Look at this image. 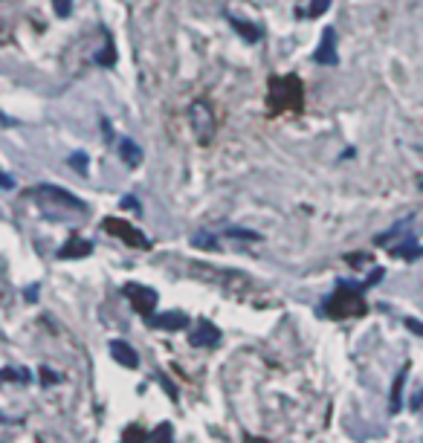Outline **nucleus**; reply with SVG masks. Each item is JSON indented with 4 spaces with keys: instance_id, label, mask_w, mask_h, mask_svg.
<instances>
[{
    "instance_id": "obj_1",
    "label": "nucleus",
    "mask_w": 423,
    "mask_h": 443,
    "mask_svg": "<svg viewBox=\"0 0 423 443\" xmlns=\"http://www.w3.org/2000/svg\"><path fill=\"white\" fill-rule=\"evenodd\" d=\"M363 290H365V284H343L339 281V287H336V293L331 295L328 302H325V313L328 316H360L363 310H365V304H363Z\"/></svg>"
},
{
    "instance_id": "obj_2",
    "label": "nucleus",
    "mask_w": 423,
    "mask_h": 443,
    "mask_svg": "<svg viewBox=\"0 0 423 443\" xmlns=\"http://www.w3.org/2000/svg\"><path fill=\"white\" fill-rule=\"evenodd\" d=\"M189 122H191V130H194V137H198V142H203V145L212 139V134H215V116H212L206 102H191Z\"/></svg>"
},
{
    "instance_id": "obj_3",
    "label": "nucleus",
    "mask_w": 423,
    "mask_h": 443,
    "mask_svg": "<svg viewBox=\"0 0 423 443\" xmlns=\"http://www.w3.org/2000/svg\"><path fill=\"white\" fill-rule=\"evenodd\" d=\"M125 295L131 299V304L139 310L142 316H151L157 307V293L145 284H125Z\"/></svg>"
},
{
    "instance_id": "obj_4",
    "label": "nucleus",
    "mask_w": 423,
    "mask_h": 443,
    "mask_svg": "<svg viewBox=\"0 0 423 443\" xmlns=\"http://www.w3.org/2000/svg\"><path fill=\"white\" fill-rule=\"evenodd\" d=\"M32 194H35L38 200H44V206H46V203H61V206H70V209H76V211H85V209H87L81 200H76L73 194H67V191L58 189V186H38V189H32Z\"/></svg>"
},
{
    "instance_id": "obj_5",
    "label": "nucleus",
    "mask_w": 423,
    "mask_h": 443,
    "mask_svg": "<svg viewBox=\"0 0 423 443\" xmlns=\"http://www.w3.org/2000/svg\"><path fill=\"white\" fill-rule=\"evenodd\" d=\"M189 342L194 348H215V345H221V327L212 324L209 319H200L198 327L189 333Z\"/></svg>"
},
{
    "instance_id": "obj_6",
    "label": "nucleus",
    "mask_w": 423,
    "mask_h": 443,
    "mask_svg": "<svg viewBox=\"0 0 423 443\" xmlns=\"http://www.w3.org/2000/svg\"><path fill=\"white\" fill-rule=\"evenodd\" d=\"M105 229H107V232H116V235H122L125 238V243H131V246H142V250H148V246H151V241L148 238H145L142 232H139V229H134L131 223H125V220H113V218H107L105 220Z\"/></svg>"
},
{
    "instance_id": "obj_7",
    "label": "nucleus",
    "mask_w": 423,
    "mask_h": 443,
    "mask_svg": "<svg viewBox=\"0 0 423 443\" xmlns=\"http://www.w3.org/2000/svg\"><path fill=\"white\" fill-rule=\"evenodd\" d=\"M415 226H417V218H403L400 223H395L388 232L377 235V246H388L392 241H406V238H415Z\"/></svg>"
},
{
    "instance_id": "obj_8",
    "label": "nucleus",
    "mask_w": 423,
    "mask_h": 443,
    "mask_svg": "<svg viewBox=\"0 0 423 443\" xmlns=\"http://www.w3.org/2000/svg\"><path fill=\"white\" fill-rule=\"evenodd\" d=\"M313 58H316L319 64H328V67H334V64L339 61V55H336V29H334V26L325 29L322 44H319V49H316Z\"/></svg>"
},
{
    "instance_id": "obj_9",
    "label": "nucleus",
    "mask_w": 423,
    "mask_h": 443,
    "mask_svg": "<svg viewBox=\"0 0 423 443\" xmlns=\"http://www.w3.org/2000/svg\"><path fill=\"white\" fill-rule=\"evenodd\" d=\"M148 324L151 327H162V331H183L189 324V316L183 310H166L162 316H148Z\"/></svg>"
},
{
    "instance_id": "obj_10",
    "label": "nucleus",
    "mask_w": 423,
    "mask_h": 443,
    "mask_svg": "<svg viewBox=\"0 0 423 443\" xmlns=\"http://www.w3.org/2000/svg\"><path fill=\"white\" fill-rule=\"evenodd\" d=\"M110 354H113V359H116L122 368H139V356H137V351H134L128 342L113 339V342H110Z\"/></svg>"
},
{
    "instance_id": "obj_11",
    "label": "nucleus",
    "mask_w": 423,
    "mask_h": 443,
    "mask_svg": "<svg viewBox=\"0 0 423 443\" xmlns=\"http://www.w3.org/2000/svg\"><path fill=\"white\" fill-rule=\"evenodd\" d=\"M116 151H119V157H122V162H125V166L128 168H137L139 166V162H142V148L134 142V139H119V148H116Z\"/></svg>"
},
{
    "instance_id": "obj_12",
    "label": "nucleus",
    "mask_w": 423,
    "mask_h": 443,
    "mask_svg": "<svg viewBox=\"0 0 423 443\" xmlns=\"http://www.w3.org/2000/svg\"><path fill=\"white\" fill-rule=\"evenodd\" d=\"M93 252V241H85V238H73L70 243H64L61 250H58V258H85Z\"/></svg>"
},
{
    "instance_id": "obj_13",
    "label": "nucleus",
    "mask_w": 423,
    "mask_h": 443,
    "mask_svg": "<svg viewBox=\"0 0 423 443\" xmlns=\"http://www.w3.org/2000/svg\"><path fill=\"white\" fill-rule=\"evenodd\" d=\"M406 374H409V365H403L400 374L395 376V385H392V403H388V408H392V415H397L403 408V385H406Z\"/></svg>"
},
{
    "instance_id": "obj_14",
    "label": "nucleus",
    "mask_w": 423,
    "mask_h": 443,
    "mask_svg": "<svg viewBox=\"0 0 423 443\" xmlns=\"http://www.w3.org/2000/svg\"><path fill=\"white\" fill-rule=\"evenodd\" d=\"M96 64H102V67H113L116 64V46H113L110 32H105V46L96 53Z\"/></svg>"
},
{
    "instance_id": "obj_15",
    "label": "nucleus",
    "mask_w": 423,
    "mask_h": 443,
    "mask_svg": "<svg viewBox=\"0 0 423 443\" xmlns=\"http://www.w3.org/2000/svg\"><path fill=\"white\" fill-rule=\"evenodd\" d=\"M226 18H230V24L241 32L243 41H261V29H258L255 24H247V21H241V18H232V15H226Z\"/></svg>"
},
{
    "instance_id": "obj_16",
    "label": "nucleus",
    "mask_w": 423,
    "mask_h": 443,
    "mask_svg": "<svg viewBox=\"0 0 423 443\" xmlns=\"http://www.w3.org/2000/svg\"><path fill=\"white\" fill-rule=\"evenodd\" d=\"M392 255H397V258H417V255H423V250L417 246L415 238H406V241H400V243L392 246Z\"/></svg>"
},
{
    "instance_id": "obj_17",
    "label": "nucleus",
    "mask_w": 423,
    "mask_h": 443,
    "mask_svg": "<svg viewBox=\"0 0 423 443\" xmlns=\"http://www.w3.org/2000/svg\"><path fill=\"white\" fill-rule=\"evenodd\" d=\"M70 166H73L78 174H87V154H85V151L70 154Z\"/></svg>"
},
{
    "instance_id": "obj_18",
    "label": "nucleus",
    "mask_w": 423,
    "mask_h": 443,
    "mask_svg": "<svg viewBox=\"0 0 423 443\" xmlns=\"http://www.w3.org/2000/svg\"><path fill=\"white\" fill-rule=\"evenodd\" d=\"M331 3H334V0H311V6H307V15H311V18H319V15L328 12Z\"/></svg>"
},
{
    "instance_id": "obj_19",
    "label": "nucleus",
    "mask_w": 423,
    "mask_h": 443,
    "mask_svg": "<svg viewBox=\"0 0 423 443\" xmlns=\"http://www.w3.org/2000/svg\"><path fill=\"white\" fill-rule=\"evenodd\" d=\"M194 246H200V250H218L215 238L206 235V232H198V235H194Z\"/></svg>"
},
{
    "instance_id": "obj_20",
    "label": "nucleus",
    "mask_w": 423,
    "mask_h": 443,
    "mask_svg": "<svg viewBox=\"0 0 423 443\" xmlns=\"http://www.w3.org/2000/svg\"><path fill=\"white\" fill-rule=\"evenodd\" d=\"M171 437H174L171 423H159V429L151 432V440H171Z\"/></svg>"
},
{
    "instance_id": "obj_21",
    "label": "nucleus",
    "mask_w": 423,
    "mask_h": 443,
    "mask_svg": "<svg viewBox=\"0 0 423 443\" xmlns=\"http://www.w3.org/2000/svg\"><path fill=\"white\" fill-rule=\"evenodd\" d=\"M53 9L58 18H70V12H73V0H53Z\"/></svg>"
},
{
    "instance_id": "obj_22",
    "label": "nucleus",
    "mask_w": 423,
    "mask_h": 443,
    "mask_svg": "<svg viewBox=\"0 0 423 443\" xmlns=\"http://www.w3.org/2000/svg\"><path fill=\"white\" fill-rule=\"evenodd\" d=\"M226 235H230V238H247V241H261V235H255V232H243V229H230Z\"/></svg>"
},
{
    "instance_id": "obj_23",
    "label": "nucleus",
    "mask_w": 423,
    "mask_h": 443,
    "mask_svg": "<svg viewBox=\"0 0 423 443\" xmlns=\"http://www.w3.org/2000/svg\"><path fill=\"white\" fill-rule=\"evenodd\" d=\"M41 376H44V385L46 383H61V376L55 371H50V368H41Z\"/></svg>"
},
{
    "instance_id": "obj_24",
    "label": "nucleus",
    "mask_w": 423,
    "mask_h": 443,
    "mask_svg": "<svg viewBox=\"0 0 423 443\" xmlns=\"http://www.w3.org/2000/svg\"><path fill=\"white\" fill-rule=\"evenodd\" d=\"M406 327H409V331H415L417 336H423V322H417V319H406Z\"/></svg>"
},
{
    "instance_id": "obj_25",
    "label": "nucleus",
    "mask_w": 423,
    "mask_h": 443,
    "mask_svg": "<svg viewBox=\"0 0 423 443\" xmlns=\"http://www.w3.org/2000/svg\"><path fill=\"white\" fill-rule=\"evenodd\" d=\"M157 380H159V385H162V388H166V391L171 394V397H177V391H174V385L169 383V376H162V374H159V376H157Z\"/></svg>"
},
{
    "instance_id": "obj_26",
    "label": "nucleus",
    "mask_w": 423,
    "mask_h": 443,
    "mask_svg": "<svg viewBox=\"0 0 423 443\" xmlns=\"http://www.w3.org/2000/svg\"><path fill=\"white\" fill-rule=\"evenodd\" d=\"M122 206H125V209H134V211H137V215H139V211H142V206H139V203L134 200V197H125V200H122Z\"/></svg>"
},
{
    "instance_id": "obj_27",
    "label": "nucleus",
    "mask_w": 423,
    "mask_h": 443,
    "mask_svg": "<svg viewBox=\"0 0 423 443\" xmlns=\"http://www.w3.org/2000/svg\"><path fill=\"white\" fill-rule=\"evenodd\" d=\"M15 376H18V383H29V376H32V374H29L26 368H18V371H15Z\"/></svg>"
},
{
    "instance_id": "obj_28",
    "label": "nucleus",
    "mask_w": 423,
    "mask_h": 443,
    "mask_svg": "<svg viewBox=\"0 0 423 443\" xmlns=\"http://www.w3.org/2000/svg\"><path fill=\"white\" fill-rule=\"evenodd\" d=\"M38 299V284H32L29 290H26V302H35Z\"/></svg>"
},
{
    "instance_id": "obj_29",
    "label": "nucleus",
    "mask_w": 423,
    "mask_h": 443,
    "mask_svg": "<svg viewBox=\"0 0 423 443\" xmlns=\"http://www.w3.org/2000/svg\"><path fill=\"white\" fill-rule=\"evenodd\" d=\"M420 406H423V391H420V394L415 391V397H412V408H415V412H417V408H420Z\"/></svg>"
}]
</instances>
